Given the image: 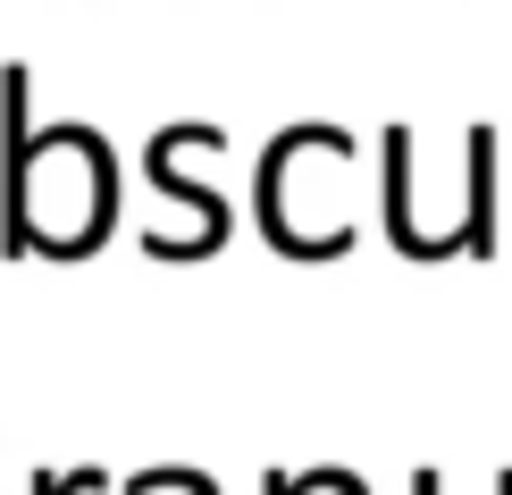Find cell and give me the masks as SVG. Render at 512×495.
Masks as SVG:
<instances>
[{
	"label": "cell",
	"mask_w": 512,
	"mask_h": 495,
	"mask_svg": "<svg viewBox=\"0 0 512 495\" xmlns=\"http://www.w3.org/2000/svg\"><path fill=\"white\" fill-rule=\"evenodd\" d=\"M387 235H395V252L403 261H445V235L429 227H412V135L403 126H387Z\"/></svg>",
	"instance_id": "obj_1"
},
{
	"label": "cell",
	"mask_w": 512,
	"mask_h": 495,
	"mask_svg": "<svg viewBox=\"0 0 512 495\" xmlns=\"http://www.w3.org/2000/svg\"><path fill=\"white\" fill-rule=\"evenodd\" d=\"M462 152H471V210H462V244H471V252H496V126H471Z\"/></svg>",
	"instance_id": "obj_2"
},
{
	"label": "cell",
	"mask_w": 512,
	"mask_h": 495,
	"mask_svg": "<svg viewBox=\"0 0 512 495\" xmlns=\"http://www.w3.org/2000/svg\"><path fill=\"white\" fill-rule=\"evenodd\" d=\"M93 487H101V470H68V479L42 470V479H34V495H93Z\"/></svg>",
	"instance_id": "obj_3"
}]
</instances>
